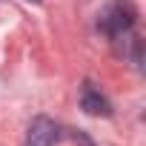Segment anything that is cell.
<instances>
[{
	"label": "cell",
	"instance_id": "cell-1",
	"mask_svg": "<svg viewBox=\"0 0 146 146\" xmlns=\"http://www.w3.org/2000/svg\"><path fill=\"white\" fill-rule=\"evenodd\" d=\"M135 17H137V12H135V6L129 0H112V3L100 12V17H98V29L117 40V37H123L135 26Z\"/></svg>",
	"mask_w": 146,
	"mask_h": 146
},
{
	"label": "cell",
	"instance_id": "cell-2",
	"mask_svg": "<svg viewBox=\"0 0 146 146\" xmlns=\"http://www.w3.org/2000/svg\"><path fill=\"white\" fill-rule=\"evenodd\" d=\"M60 140V126L49 117H35L26 129V146H54Z\"/></svg>",
	"mask_w": 146,
	"mask_h": 146
},
{
	"label": "cell",
	"instance_id": "cell-3",
	"mask_svg": "<svg viewBox=\"0 0 146 146\" xmlns=\"http://www.w3.org/2000/svg\"><path fill=\"white\" fill-rule=\"evenodd\" d=\"M80 109L86 112V115H95V117H109L112 115V103L106 100V95L92 83V80H86L83 83V89H80Z\"/></svg>",
	"mask_w": 146,
	"mask_h": 146
},
{
	"label": "cell",
	"instance_id": "cell-4",
	"mask_svg": "<svg viewBox=\"0 0 146 146\" xmlns=\"http://www.w3.org/2000/svg\"><path fill=\"white\" fill-rule=\"evenodd\" d=\"M75 137H78V146H95V143H92V137H89V135H83V132H78Z\"/></svg>",
	"mask_w": 146,
	"mask_h": 146
},
{
	"label": "cell",
	"instance_id": "cell-5",
	"mask_svg": "<svg viewBox=\"0 0 146 146\" xmlns=\"http://www.w3.org/2000/svg\"><path fill=\"white\" fill-rule=\"evenodd\" d=\"M32 3H40V0H32Z\"/></svg>",
	"mask_w": 146,
	"mask_h": 146
}]
</instances>
